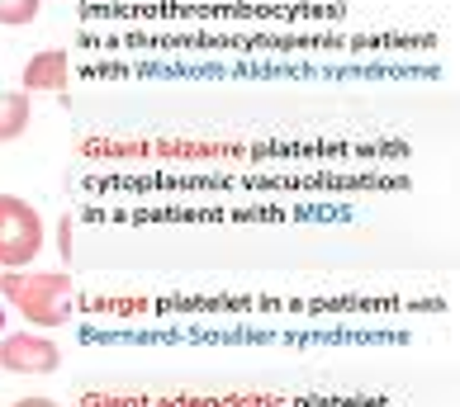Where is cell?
Masks as SVG:
<instances>
[{
  "mask_svg": "<svg viewBox=\"0 0 460 407\" xmlns=\"http://www.w3.org/2000/svg\"><path fill=\"white\" fill-rule=\"evenodd\" d=\"M0 299L33 327H62L72 322V299H76V280L66 270L53 275H29V270H5L0 275Z\"/></svg>",
  "mask_w": 460,
  "mask_h": 407,
  "instance_id": "obj_1",
  "label": "cell"
},
{
  "mask_svg": "<svg viewBox=\"0 0 460 407\" xmlns=\"http://www.w3.org/2000/svg\"><path fill=\"white\" fill-rule=\"evenodd\" d=\"M43 251V218L29 199L0 195V270H24Z\"/></svg>",
  "mask_w": 460,
  "mask_h": 407,
  "instance_id": "obj_2",
  "label": "cell"
},
{
  "mask_svg": "<svg viewBox=\"0 0 460 407\" xmlns=\"http://www.w3.org/2000/svg\"><path fill=\"white\" fill-rule=\"evenodd\" d=\"M62 365V351L43 332H10L0 336V369L5 375H53Z\"/></svg>",
  "mask_w": 460,
  "mask_h": 407,
  "instance_id": "obj_3",
  "label": "cell"
},
{
  "mask_svg": "<svg viewBox=\"0 0 460 407\" xmlns=\"http://www.w3.org/2000/svg\"><path fill=\"white\" fill-rule=\"evenodd\" d=\"M66 76H72V62H66V48H43V53H33L24 62V76H20V86L24 95H66Z\"/></svg>",
  "mask_w": 460,
  "mask_h": 407,
  "instance_id": "obj_4",
  "label": "cell"
},
{
  "mask_svg": "<svg viewBox=\"0 0 460 407\" xmlns=\"http://www.w3.org/2000/svg\"><path fill=\"white\" fill-rule=\"evenodd\" d=\"M29 95L24 91H0V143H14V138H24V128H29Z\"/></svg>",
  "mask_w": 460,
  "mask_h": 407,
  "instance_id": "obj_5",
  "label": "cell"
},
{
  "mask_svg": "<svg viewBox=\"0 0 460 407\" xmlns=\"http://www.w3.org/2000/svg\"><path fill=\"white\" fill-rule=\"evenodd\" d=\"M39 10H43V0H0V24L24 29V24L39 20Z\"/></svg>",
  "mask_w": 460,
  "mask_h": 407,
  "instance_id": "obj_6",
  "label": "cell"
},
{
  "mask_svg": "<svg viewBox=\"0 0 460 407\" xmlns=\"http://www.w3.org/2000/svg\"><path fill=\"white\" fill-rule=\"evenodd\" d=\"M62 261H72V218H62Z\"/></svg>",
  "mask_w": 460,
  "mask_h": 407,
  "instance_id": "obj_7",
  "label": "cell"
},
{
  "mask_svg": "<svg viewBox=\"0 0 460 407\" xmlns=\"http://www.w3.org/2000/svg\"><path fill=\"white\" fill-rule=\"evenodd\" d=\"M14 407H58V403H53V398H20Z\"/></svg>",
  "mask_w": 460,
  "mask_h": 407,
  "instance_id": "obj_8",
  "label": "cell"
},
{
  "mask_svg": "<svg viewBox=\"0 0 460 407\" xmlns=\"http://www.w3.org/2000/svg\"><path fill=\"white\" fill-rule=\"evenodd\" d=\"M0 336H5V299H0Z\"/></svg>",
  "mask_w": 460,
  "mask_h": 407,
  "instance_id": "obj_9",
  "label": "cell"
}]
</instances>
